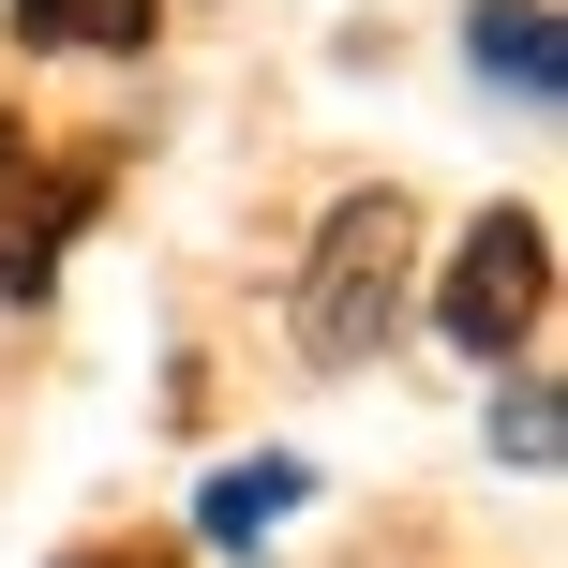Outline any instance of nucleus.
Segmentation results:
<instances>
[{"mask_svg": "<svg viewBox=\"0 0 568 568\" xmlns=\"http://www.w3.org/2000/svg\"><path fill=\"white\" fill-rule=\"evenodd\" d=\"M539 300H554V225L539 210H479L449 284H434V329H449L464 359H509V344L539 329Z\"/></svg>", "mask_w": 568, "mask_h": 568, "instance_id": "obj_2", "label": "nucleus"}, {"mask_svg": "<svg viewBox=\"0 0 568 568\" xmlns=\"http://www.w3.org/2000/svg\"><path fill=\"white\" fill-rule=\"evenodd\" d=\"M90 195H105V165H30V150L0 135V284H16V300H45V270H60V240L90 225Z\"/></svg>", "mask_w": 568, "mask_h": 568, "instance_id": "obj_3", "label": "nucleus"}, {"mask_svg": "<svg viewBox=\"0 0 568 568\" xmlns=\"http://www.w3.org/2000/svg\"><path fill=\"white\" fill-rule=\"evenodd\" d=\"M0 16H16L30 45H150L165 0H0Z\"/></svg>", "mask_w": 568, "mask_h": 568, "instance_id": "obj_6", "label": "nucleus"}, {"mask_svg": "<svg viewBox=\"0 0 568 568\" xmlns=\"http://www.w3.org/2000/svg\"><path fill=\"white\" fill-rule=\"evenodd\" d=\"M75 568H150V554H75Z\"/></svg>", "mask_w": 568, "mask_h": 568, "instance_id": "obj_8", "label": "nucleus"}, {"mask_svg": "<svg viewBox=\"0 0 568 568\" xmlns=\"http://www.w3.org/2000/svg\"><path fill=\"white\" fill-rule=\"evenodd\" d=\"M404 255H419V210L404 195H344L329 210V240H314V270H300V344L329 374H359L374 344L404 329Z\"/></svg>", "mask_w": 568, "mask_h": 568, "instance_id": "obj_1", "label": "nucleus"}, {"mask_svg": "<svg viewBox=\"0 0 568 568\" xmlns=\"http://www.w3.org/2000/svg\"><path fill=\"white\" fill-rule=\"evenodd\" d=\"M464 60H479L509 105H554L568 90V45H554V0H479L464 16Z\"/></svg>", "mask_w": 568, "mask_h": 568, "instance_id": "obj_4", "label": "nucleus"}, {"mask_svg": "<svg viewBox=\"0 0 568 568\" xmlns=\"http://www.w3.org/2000/svg\"><path fill=\"white\" fill-rule=\"evenodd\" d=\"M300 494H314V479H300V464H284V449H255V464H225V479H210V494H195V539H225V554H255V539H270V524H284V509H300Z\"/></svg>", "mask_w": 568, "mask_h": 568, "instance_id": "obj_5", "label": "nucleus"}, {"mask_svg": "<svg viewBox=\"0 0 568 568\" xmlns=\"http://www.w3.org/2000/svg\"><path fill=\"white\" fill-rule=\"evenodd\" d=\"M494 449H509L524 479H554V449H568V404H554V374H509V404H494Z\"/></svg>", "mask_w": 568, "mask_h": 568, "instance_id": "obj_7", "label": "nucleus"}]
</instances>
